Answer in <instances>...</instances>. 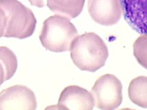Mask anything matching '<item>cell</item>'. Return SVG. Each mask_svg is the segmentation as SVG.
Masks as SVG:
<instances>
[{
  "label": "cell",
  "instance_id": "cell-1",
  "mask_svg": "<svg viewBox=\"0 0 147 110\" xmlns=\"http://www.w3.org/2000/svg\"><path fill=\"white\" fill-rule=\"evenodd\" d=\"M36 23L31 9L18 0H0V38H28Z\"/></svg>",
  "mask_w": 147,
  "mask_h": 110
},
{
  "label": "cell",
  "instance_id": "cell-2",
  "mask_svg": "<svg viewBox=\"0 0 147 110\" xmlns=\"http://www.w3.org/2000/svg\"><path fill=\"white\" fill-rule=\"evenodd\" d=\"M74 63L82 71L95 72L105 66L109 56L108 47L102 38L93 32L77 36L70 46Z\"/></svg>",
  "mask_w": 147,
  "mask_h": 110
},
{
  "label": "cell",
  "instance_id": "cell-3",
  "mask_svg": "<svg viewBox=\"0 0 147 110\" xmlns=\"http://www.w3.org/2000/svg\"><path fill=\"white\" fill-rule=\"evenodd\" d=\"M78 31L69 18L64 16H51L44 22L39 36L44 48L51 52H62L70 50Z\"/></svg>",
  "mask_w": 147,
  "mask_h": 110
},
{
  "label": "cell",
  "instance_id": "cell-4",
  "mask_svg": "<svg viewBox=\"0 0 147 110\" xmlns=\"http://www.w3.org/2000/svg\"><path fill=\"white\" fill-rule=\"evenodd\" d=\"M122 88L121 81L114 75L102 76L96 80L91 91L94 105L101 110L117 109L123 101Z\"/></svg>",
  "mask_w": 147,
  "mask_h": 110
},
{
  "label": "cell",
  "instance_id": "cell-5",
  "mask_svg": "<svg viewBox=\"0 0 147 110\" xmlns=\"http://www.w3.org/2000/svg\"><path fill=\"white\" fill-rule=\"evenodd\" d=\"M37 105L33 91L24 85H15L0 93V110H35Z\"/></svg>",
  "mask_w": 147,
  "mask_h": 110
},
{
  "label": "cell",
  "instance_id": "cell-6",
  "mask_svg": "<svg viewBox=\"0 0 147 110\" xmlns=\"http://www.w3.org/2000/svg\"><path fill=\"white\" fill-rule=\"evenodd\" d=\"M94 101L92 93L77 85L64 89L55 107L59 110H92Z\"/></svg>",
  "mask_w": 147,
  "mask_h": 110
},
{
  "label": "cell",
  "instance_id": "cell-7",
  "mask_svg": "<svg viewBox=\"0 0 147 110\" xmlns=\"http://www.w3.org/2000/svg\"><path fill=\"white\" fill-rule=\"evenodd\" d=\"M88 9L96 23L106 26L117 23L122 13L119 0H88Z\"/></svg>",
  "mask_w": 147,
  "mask_h": 110
},
{
  "label": "cell",
  "instance_id": "cell-8",
  "mask_svg": "<svg viewBox=\"0 0 147 110\" xmlns=\"http://www.w3.org/2000/svg\"><path fill=\"white\" fill-rule=\"evenodd\" d=\"M124 19L134 30L147 34V0H119Z\"/></svg>",
  "mask_w": 147,
  "mask_h": 110
},
{
  "label": "cell",
  "instance_id": "cell-9",
  "mask_svg": "<svg viewBox=\"0 0 147 110\" xmlns=\"http://www.w3.org/2000/svg\"><path fill=\"white\" fill-rule=\"evenodd\" d=\"M85 1V0H47V6L54 13L72 19L82 13Z\"/></svg>",
  "mask_w": 147,
  "mask_h": 110
},
{
  "label": "cell",
  "instance_id": "cell-10",
  "mask_svg": "<svg viewBox=\"0 0 147 110\" xmlns=\"http://www.w3.org/2000/svg\"><path fill=\"white\" fill-rule=\"evenodd\" d=\"M17 68V58L14 53L7 46H0V86L13 76Z\"/></svg>",
  "mask_w": 147,
  "mask_h": 110
},
{
  "label": "cell",
  "instance_id": "cell-11",
  "mask_svg": "<svg viewBox=\"0 0 147 110\" xmlns=\"http://www.w3.org/2000/svg\"><path fill=\"white\" fill-rule=\"evenodd\" d=\"M128 96L132 103L138 107L147 108V77L141 76L135 78L128 87Z\"/></svg>",
  "mask_w": 147,
  "mask_h": 110
},
{
  "label": "cell",
  "instance_id": "cell-12",
  "mask_svg": "<svg viewBox=\"0 0 147 110\" xmlns=\"http://www.w3.org/2000/svg\"><path fill=\"white\" fill-rule=\"evenodd\" d=\"M133 55L138 62L147 69V34H142L133 44Z\"/></svg>",
  "mask_w": 147,
  "mask_h": 110
},
{
  "label": "cell",
  "instance_id": "cell-13",
  "mask_svg": "<svg viewBox=\"0 0 147 110\" xmlns=\"http://www.w3.org/2000/svg\"><path fill=\"white\" fill-rule=\"evenodd\" d=\"M32 6H36L38 7H43L45 6L43 0H28Z\"/></svg>",
  "mask_w": 147,
  "mask_h": 110
}]
</instances>
